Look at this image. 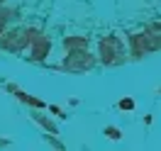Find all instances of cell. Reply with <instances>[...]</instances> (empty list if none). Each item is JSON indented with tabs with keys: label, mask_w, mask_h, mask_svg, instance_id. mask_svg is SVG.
<instances>
[{
	"label": "cell",
	"mask_w": 161,
	"mask_h": 151,
	"mask_svg": "<svg viewBox=\"0 0 161 151\" xmlns=\"http://www.w3.org/2000/svg\"><path fill=\"white\" fill-rule=\"evenodd\" d=\"M3 27H5V17L0 15V32H3Z\"/></svg>",
	"instance_id": "obj_6"
},
{
	"label": "cell",
	"mask_w": 161,
	"mask_h": 151,
	"mask_svg": "<svg viewBox=\"0 0 161 151\" xmlns=\"http://www.w3.org/2000/svg\"><path fill=\"white\" fill-rule=\"evenodd\" d=\"M64 44H66L69 49H86V46H88V41H86V39H66Z\"/></svg>",
	"instance_id": "obj_3"
},
{
	"label": "cell",
	"mask_w": 161,
	"mask_h": 151,
	"mask_svg": "<svg viewBox=\"0 0 161 151\" xmlns=\"http://www.w3.org/2000/svg\"><path fill=\"white\" fill-rule=\"evenodd\" d=\"M117 49H120V44H117V39H112V37H108V39L100 41V56L105 63H112L115 61V56H117Z\"/></svg>",
	"instance_id": "obj_1"
},
{
	"label": "cell",
	"mask_w": 161,
	"mask_h": 151,
	"mask_svg": "<svg viewBox=\"0 0 161 151\" xmlns=\"http://www.w3.org/2000/svg\"><path fill=\"white\" fill-rule=\"evenodd\" d=\"M49 51V41L47 39H39L37 44H34V49H32V56L34 59H44V54Z\"/></svg>",
	"instance_id": "obj_2"
},
{
	"label": "cell",
	"mask_w": 161,
	"mask_h": 151,
	"mask_svg": "<svg viewBox=\"0 0 161 151\" xmlns=\"http://www.w3.org/2000/svg\"><path fill=\"white\" fill-rule=\"evenodd\" d=\"M120 107H122V110H132V107H134V100L125 98V100H120Z\"/></svg>",
	"instance_id": "obj_5"
},
{
	"label": "cell",
	"mask_w": 161,
	"mask_h": 151,
	"mask_svg": "<svg viewBox=\"0 0 161 151\" xmlns=\"http://www.w3.org/2000/svg\"><path fill=\"white\" fill-rule=\"evenodd\" d=\"M105 134H108L110 139H120V137H122V134H120V129H117V127H108V129H105Z\"/></svg>",
	"instance_id": "obj_4"
}]
</instances>
